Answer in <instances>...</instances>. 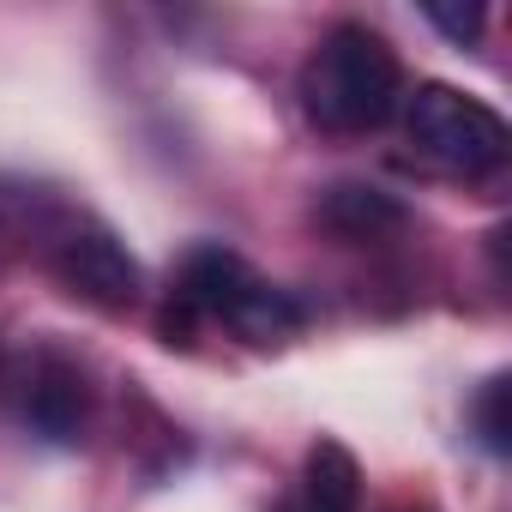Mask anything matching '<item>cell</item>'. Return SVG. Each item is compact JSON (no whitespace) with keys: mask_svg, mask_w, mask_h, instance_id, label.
<instances>
[{"mask_svg":"<svg viewBox=\"0 0 512 512\" xmlns=\"http://www.w3.org/2000/svg\"><path fill=\"white\" fill-rule=\"evenodd\" d=\"M199 320H223L247 344H284V338L302 332L308 314L290 290L266 284L247 260H235L229 247H199V253H187L157 332H163V344H193Z\"/></svg>","mask_w":512,"mask_h":512,"instance_id":"cell-1","label":"cell"},{"mask_svg":"<svg viewBox=\"0 0 512 512\" xmlns=\"http://www.w3.org/2000/svg\"><path fill=\"white\" fill-rule=\"evenodd\" d=\"M55 266H61V278L73 284V296H85V302H97V308H133L139 302V284H145V272H139V260L127 253V241L121 235H109L103 223H85V229H73L67 241H61V253H55Z\"/></svg>","mask_w":512,"mask_h":512,"instance_id":"cell-4","label":"cell"},{"mask_svg":"<svg viewBox=\"0 0 512 512\" xmlns=\"http://www.w3.org/2000/svg\"><path fill=\"white\" fill-rule=\"evenodd\" d=\"M404 103L398 49L368 25H332L302 67V109L320 133H374Z\"/></svg>","mask_w":512,"mask_h":512,"instance_id":"cell-2","label":"cell"},{"mask_svg":"<svg viewBox=\"0 0 512 512\" xmlns=\"http://www.w3.org/2000/svg\"><path fill=\"white\" fill-rule=\"evenodd\" d=\"M320 223L344 241H386L404 229V205L386 193V187H368V181H338L326 187L320 199Z\"/></svg>","mask_w":512,"mask_h":512,"instance_id":"cell-5","label":"cell"},{"mask_svg":"<svg viewBox=\"0 0 512 512\" xmlns=\"http://www.w3.org/2000/svg\"><path fill=\"white\" fill-rule=\"evenodd\" d=\"M404 133L434 169L464 175V181L494 175L506 163V151H512L506 121L482 97H470L458 85H416L410 103H404Z\"/></svg>","mask_w":512,"mask_h":512,"instance_id":"cell-3","label":"cell"},{"mask_svg":"<svg viewBox=\"0 0 512 512\" xmlns=\"http://www.w3.org/2000/svg\"><path fill=\"white\" fill-rule=\"evenodd\" d=\"M506 398H512V380L494 374V380H482V392H476V404H470V428H476V440H482L494 458L512 452V416H506Z\"/></svg>","mask_w":512,"mask_h":512,"instance_id":"cell-8","label":"cell"},{"mask_svg":"<svg viewBox=\"0 0 512 512\" xmlns=\"http://www.w3.org/2000/svg\"><path fill=\"white\" fill-rule=\"evenodd\" d=\"M422 19H428L440 37H452V43L464 49V43L482 37V19H488V13H482V0H464V7H458V0H422Z\"/></svg>","mask_w":512,"mask_h":512,"instance_id":"cell-9","label":"cell"},{"mask_svg":"<svg viewBox=\"0 0 512 512\" xmlns=\"http://www.w3.org/2000/svg\"><path fill=\"white\" fill-rule=\"evenodd\" d=\"M302 494H308L320 512H356V506H362V470H356L350 446H338V440H320V446L308 452Z\"/></svg>","mask_w":512,"mask_h":512,"instance_id":"cell-7","label":"cell"},{"mask_svg":"<svg viewBox=\"0 0 512 512\" xmlns=\"http://www.w3.org/2000/svg\"><path fill=\"white\" fill-rule=\"evenodd\" d=\"M25 416H31V428H37L43 440H61V446L79 440V428H85V374H79L73 362L49 356V362L37 368V380H31Z\"/></svg>","mask_w":512,"mask_h":512,"instance_id":"cell-6","label":"cell"},{"mask_svg":"<svg viewBox=\"0 0 512 512\" xmlns=\"http://www.w3.org/2000/svg\"><path fill=\"white\" fill-rule=\"evenodd\" d=\"M278 512H320V506L308 494H290V500H278Z\"/></svg>","mask_w":512,"mask_h":512,"instance_id":"cell-10","label":"cell"}]
</instances>
